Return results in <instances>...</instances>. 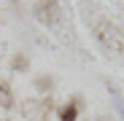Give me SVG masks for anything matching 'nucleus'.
<instances>
[{"label":"nucleus","mask_w":124,"mask_h":121,"mask_svg":"<svg viewBox=\"0 0 124 121\" xmlns=\"http://www.w3.org/2000/svg\"><path fill=\"white\" fill-rule=\"evenodd\" d=\"M94 35H97V40L105 49H111L113 54H124V32L116 27V24H111V22H97L94 24Z\"/></svg>","instance_id":"1"},{"label":"nucleus","mask_w":124,"mask_h":121,"mask_svg":"<svg viewBox=\"0 0 124 121\" xmlns=\"http://www.w3.org/2000/svg\"><path fill=\"white\" fill-rule=\"evenodd\" d=\"M35 14H38L40 22H49V24H51V22H57V14H59V11H57V6L51 3V0H46V3H38V6H35Z\"/></svg>","instance_id":"2"},{"label":"nucleus","mask_w":124,"mask_h":121,"mask_svg":"<svg viewBox=\"0 0 124 121\" xmlns=\"http://www.w3.org/2000/svg\"><path fill=\"white\" fill-rule=\"evenodd\" d=\"M76 116H78V108L76 105H68V108H62L59 121H76Z\"/></svg>","instance_id":"3"}]
</instances>
